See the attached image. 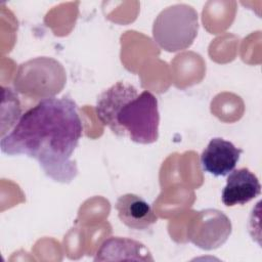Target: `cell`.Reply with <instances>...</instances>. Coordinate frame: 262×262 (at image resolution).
<instances>
[{
	"mask_svg": "<svg viewBox=\"0 0 262 262\" xmlns=\"http://www.w3.org/2000/svg\"><path fill=\"white\" fill-rule=\"evenodd\" d=\"M199 32L196 10L184 3L173 4L163 9L152 25V38L167 52L187 49Z\"/></svg>",
	"mask_w": 262,
	"mask_h": 262,
	"instance_id": "3957f363",
	"label": "cell"
},
{
	"mask_svg": "<svg viewBox=\"0 0 262 262\" xmlns=\"http://www.w3.org/2000/svg\"><path fill=\"white\" fill-rule=\"evenodd\" d=\"M232 231L230 219L217 209L195 212L187 226V238L198 248L206 251L221 247Z\"/></svg>",
	"mask_w": 262,
	"mask_h": 262,
	"instance_id": "5b68a950",
	"label": "cell"
},
{
	"mask_svg": "<svg viewBox=\"0 0 262 262\" xmlns=\"http://www.w3.org/2000/svg\"><path fill=\"white\" fill-rule=\"evenodd\" d=\"M261 193V184L257 176L248 168L232 170L222 190L221 200L227 207L245 205Z\"/></svg>",
	"mask_w": 262,
	"mask_h": 262,
	"instance_id": "52a82bcc",
	"label": "cell"
},
{
	"mask_svg": "<svg viewBox=\"0 0 262 262\" xmlns=\"http://www.w3.org/2000/svg\"><path fill=\"white\" fill-rule=\"evenodd\" d=\"M115 208L121 222L134 230H145L158 221V216L150 205L135 193L119 196Z\"/></svg>",
	"mask_w": 262,
	"mask_h": 262,
	"instance_id": "ba28073f",
	"label": "cell"
},
{
	"mask_svg": "<svg viewBox=\"0 0 262 262\" xmlns=\"http://www.w3.org/2000/svg\"><path fill=\"white\" fill-rule=\"evenodd\" d=\"M82 132L76 102L68 96L52 97L25 112L12 130L2 136L0 145L3 154L33 158L48 177L69 183L78 174L71 157Z\"/></svg>",
	"mask_w": 262,
	"mask_h": 262,
	"instance_id": "6da1fadb",
	"label": "cell"
},
{
	"mask_svg": "<svg viewBox=\"0 0 262 262\" xmlns=\"http://www.w3.org/2000/svg\"><path fill=\"white\" fill-rule=\"evenodd\" d=\"M242 152L232 142L214 137L201 155L202 168L214 176H226L235 168Z\"/></svg>",
	"mask_w": 262,
	"mask_h": 262,
	"instance_id": "8992f818",
	"label": "cell"
},
{
	"mask_svg": "<svg viewBox=\"0 0 262 262\" xmlns=\"http://www.w3.org/2000/svg\"><path fill=\"white\" fill-rule=\"evenodd\" d=\"M154 261L149 250L140 242L120 236L105 239L99 247L94 261Z\"/></svg>",
	"mask_w": 262,
	"mask_h": 262,
	"instance_id": "9c48e42d",
	"label": "cell"
},
{
	"mask_svg": "<svg viewBox=\"0 0 262 262\" xmlns=\"http://www.w3.org/2000/svg\"><path fill=\"white\" fill-rule=\"evenodd\" d=\"M95 112L102 125L118 136L128 135L141 144L154 143L159 138L158 99L147 90L138 94L132 84L117 82L100 93Z\"/></svg>",
	"mask_w": 262,
	"mask_h": 262,
	"instance_id": "7a4b0ae2",
	"label": "cell"
},
{
	"mask_svg": "<svg viewBox=\"0 0 262 262\" xmlns=\"http://www.w3.org/2000/svg\"><path fill=\"white\" fill-rule=\"evenodd\" d=\"M63 66L52 57L41 56L19 64L13 79L14 91L40 100L55 97L64 87Z\"/></svg>",
	"mask_w": 262,
	"mask_h": 262,
	"instance_id": "277c9868",
	"label": "cell"
}]
</instances>
